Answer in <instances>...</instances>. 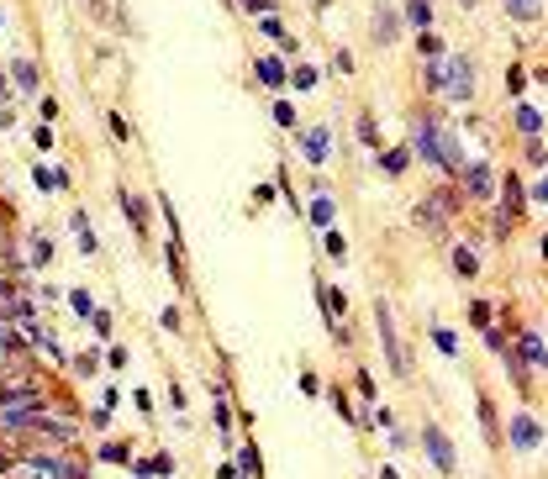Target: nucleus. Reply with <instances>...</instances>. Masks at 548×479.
I'll return each instance as SVG.
<instances>
[{"label": "nucleus", "mask_w": 548, "mask_h": 479, "mask_svg": "<svg viewBox=\"0 0 548 479\" xmlns=\"http://www.w3.org/2000/svg\"><path fill=\"white\" fill-rule=\"evenodd\" d=\"M0 305H11V311H21V316H26V300H21L16 279H0Z\"/></svg>", "instance_id": "nucleus-14"}, {"label": "nucleus", "mask_w": 548, "mask_h": 479, "mask_svg": "<svg viewBox=\"0 0 548 479\" xmlns=\"http://www.w3.org/2000/svg\"><path fill=\"white\" fill-rule=\"evenodd\" d=\"M427 85H433V90H448V100H470V95H475L470 58H464V53H448L438 69H427Z\"/></svg>", "instance_id": "nucleus-2"}, {"label": "nucleus", "mask_w": 548, "mask_h": 479, "mask_svg": "<svg viewBox=\"0 0 548 479\" xmlns=\"http://www.w3.org/2000/svg\"><path fill=\"white\" fill-rule=\"evenodd\" d=\"M380 164H385V174H400V169L411 164V153L406 148H391V153H380Z\"/></svg>", "instance_id": "nucleus-15"}, {"label": "nucleus", "mask_w": 548, "mask_h": 479, "mask_svg": "<svg viewBox=\"0 0 548 479\" xmlns=\"http://www.w3.org/2000/svg\"><path fill=\"white\" fill-rule=\"evenodd\" d=\"M90 6H95V0H90Z\"/></svg>", "instance_id": "nucleus-25"}, {"label": "nucleus", "mask_w": 548, "mask_h": 479, "mask_svg": "<svg viewBox=\"0 0 548 479\" xmlns=\"http://www.w3.org/2000/svg\"><path fill=\"white\" fill-rule=\"evenodd\" d=\"M506 11H512L517 21H538V11H543V0H506Z\"/></svg>", "instance_id": "nucleus-13"}, {"label": "nucleus", "mask_w": 548, "mask_h": 479, "mask_svg": "<svg viewBox=\"0 0 548 479\" xmlns=\"http://www.w3.org/2000/svg\"><path fill=\"white\" fill-rule=\"evenodd\" d=\"M453 263H459V274H475V269H480V258H475L470 248H459V253H453Z\"/></svg>", "instance_id": "nucleus-18"}, {"label": "nucleus", "mask_w": 548, "mask_h": 479, "mask_svg": "<svg viewBox=\"0 0 548 479\" xmlns=\"http://www.w3.org/2000/svg\"><path fill=\"white\" fill-rule=\"evenodd\" d=\"M274 122H279V127H296V111H290V105L279 100V105H274Z\"/></svg>", "instance_id": "nucleus-21"}, {"label": "nucleus", "mask_w": 548, "mask_h": 479, "mask_svg": "<svg viewBox=\"0 0 548 479\" xmlns=\"http://www.w3.org/2000/svg\"><path fill=\"white\" fill-rule=\"evenodd\" d=\"M422 443H427V453H433L438 469H453V448H448V437L438 432V427H427V432H422Z\"/></svg>", "instance_id": "nucleus-5"}, {"label": "nucleus", "mask_w": 548, "mask_h": 479, "mask_svg": "<svg viewBox=\"0 0 548 479\" xmlns=\"http://www.w3.org/2000/svg\"><path fill=\"white\" fill-rule=\"evenodd\" d=\"M259 79H264V85H285V79H290V69H285L279 58H264V63H259Z\"/></svg>", "instance_id": "nucleus-12"}, {"label": "nucleus", "mask_w": 548, "mask_h": 479, "mask_svg": "<svg viewBox=\"0 0 548 479\" xmlns=\"http://www.w3.org/2000/svg\"><path fill=\"white\" fill-rule=\"evenodd\" d=\"M90 322H95L100 337H111V311H90Z\"/></svg>", "instance_id": "nucleus-20"}, {"label": "nucleus", "mask_w": 548, "mask_h": 479, "mask_svg": "<svg viewBox=\"0 0 548 479\" xmlns=\"http://www.w3.org/2000/svg\"><path fill=\"white\" fill-rule=\"evenodd\" d=\"M512 443H517V453H532V448L543 443V427H538V421L527 416V411H522V416L512 421Z\"/></svg>", "instance_id": "nucleus-4"}, {"label": "nucleus", "mask_w": 548, "mask_h": 479, "mask_svg": "<svg viewBox=\"0 0 548 479\" xmlns=\"http://www.w3.org/2000/svg\"><path fill=\"white\" fill-rule=\"evenodd\" d=\"M311 221H316V227L332 221V201H327V195H311Z\"/></svg>", "instance_id": "nucleus-16"}, {"label": "nucleus", "mask_w": 548, "mask_h": 479, "mask_svg": "<svg viewBox=\"0 0 548 479\" xmlns=\"http://www.w3.org/2000/svg\"><path fill=\"white\" fill-rule=\"evenodd\" d=\"M243 6H248V11H264V16H269V11H274V0H243Z\"/></svg>", "instance_id": "nucleus-24"}, {"label": "nucleus", "mask_w": 548, "mask_h": 479, "mask_svg": "<svg viewBox=\"0 0 548 479\" xmlns=\"http://www.w3.org/2000/svg\"><path fill=\"white\" fill-rule=\"evenodd\" d=\"M448 211H453V201H448V195H427V206H422V221H443Z\"/></svg>", "instance_id": "nucleus-11"}, {"label": "nucleus", "mask_w": 548, "mask_h": 479, "mask_svg": "<svg viewBox=\"0 0 548 479\" xmlns=\"http://www.w3.org/2000/svg\"><path fill=\"white\" fill-rule=\"evenodd\" d=\"M411 148L438 169H459V142H453V132H443L438 116H411Z\"/></svg>", "instance_id": "nucleus-1"}, {"label": "nucleus", "mask_w": 548, "mask_h": 479, "mask_svg": "<svg viewBox=\"0 0 548 479\" xmlns=\"http://www.w3.org/2000/svg\"><path fill=\"white\" fill-rule=\"evenodd\" d=\"M290 79H296V85H301V90H311V85H316V69H296V74H290Z\"/></svg>", "instance_id": "nucleus-23"}, {"label": "nucleus", "mask_w": 548, "mask_h": 479, "mask_svg": "<svg viewBox=\"0 0 548 479\" xmlns=\"http://www.w3.org/2000/svg\"><path fill=\"white\" fill-rule=\"evenodd\" d=\"M301 148H306V158H311V164H327V153H332V137H327L322 127H311V132L301 137Z\"/></svg>", "instance_id": "nucleus-6"}, {"label": "nucleus", "mask_w": 548, "mask_h": 479, "mask_svg": "<svg viewBox=\"0 0 548 479\" xmlns=\"http://www.w3.org/2000/svg\"><path fill=\"white\" fill-rule=\"evenodd\" d=\"M374 316H380V342H385V358H391V369L396 374H406L411 369V358H406V348H400V332H396V316H391V305H374Z\"/></svg>", "instance_id": "nucleus-3"}, {"label": "nucleus", "mask_w": 548, "mask_h": 479, "mask_svg": "<svg viewBox=\"0 0 548 479\" xmlns=\"http://www.w3.org/2000/svg\"><path fill=\"white\" fill-rule=\"evenodd\" d=\"M374 26H380L374 37H380V43H391V37H396V11H380V16H374Z\"/></svg>", "instance_id": "nucleus-17"}, {"label": "nucleus", "mask_w": 548, "mask_h": 479, "mask_svg": "<svg viewBox=\"0 0 548 479\" xmlns=\"http://www.w3.org/2000/svg\"><path fill=\"white\" fill-rule=\"evenodd\" d=\"M522 364L543 369V337H538V332H522Z\"/></svg>", "instance_id": "nucleus-9"}, {"label": "nucleus", "mask_w": 548, "mask_h": 479, "mask_svg": "<svg viewBox=\"0 0 548 479\" xmlns=\"http://www.w3.org/2000/svg\"><path fill=\"white\" fill-rule=\"evenodd\" d=\"M464 184H470L480 201H490V184H496V179H490V169H485V164H470V169H464Z\"/></svg>", "instance_id": "nucleus-7"}, {"label": "nucleus", "mask_w": 548, "mask_h": 479, "mask_svg": "<svg viewBox=\"0 0 548 479\" xmlns=\"http://www.w3.org/2000/svg\"><path fill=\"white\" fill-rule=\"evenodd\" d=\"M48 253H53V248L43 243V237H32V263H48Z\"/></svg>", "instance_id": "nucleus-22"}, {"label": "nucleus", "mask_w": 548, "mask_h": 479, "mask_svg": "<svg viewBox=\"0 0 548 479\" xmlns=\"http://www.w3.org/2000/svg\"><path fill=\"white\" fill-rule=\"evenodd\" d=\"M11 79H16V90H26V95H32V90H37V63H32V58H16Z\"/></svg>", "instance_id": "nucleus-8"}, {"label": "nucleus", "mask_w": 548, "mask_h": 479, "mask_svg": "<svg viewBox=\"0 0 548 479\" xmlns=\"http://www.w3.org/2000/svg\"><path fill=\"white\" fill-rule=\"evenodd\" d=\"M406 16L417 21V26H427V0H406Z\"/></svg>", "instance_id": "nucleus-19"}, {"label": "nucleus", "mask_w": 548, "mask_h": 479, "mask_svg": "<svg viewBox=\"0 0 548 479\" xmlns=\"http://www.w3.org/2000/svg\"><path fill=\"white\" fill-rule=\"evenodd\" d=\"M517 127H522L527 137H538V132H543V111H538V105H522V111H517Z\"/></svg>", "instance_id": "nucleus-10"}]
</instances>
